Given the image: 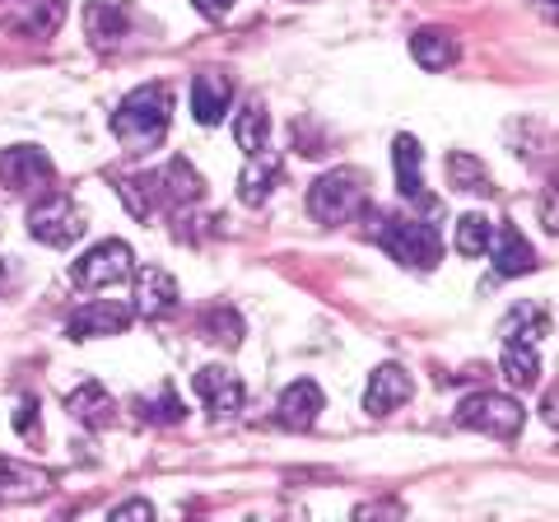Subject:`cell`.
Segmentation results:
<instances>
[{"label":"cell","instance_id":"obj_18","mask_svg":"<svg viewBox=\"0 0 559 522\" xmlns=\"http://www.w3.org/2000/svg\"><path fill=\"white\" fill-rule=\"evenodd\" d=\"M280 182V159H266V150L252 154V164L238 173V201L242 205H266V197Z\"/></svg>","mask_w":559,"mask_h":522},{"label":"cell","instance_id":"obj_2","mask_svg":"<svg viewBox=\"0 0 559 522\" xmlns=\"http://www.w3.org/2000/svg\"><path fill=\"white\" fill-rule=\"evenodd\" d=\"M373 238L406 271H433L443 261V238H439L433 224H419V220H378Z\"/></svg>","mask_w":559,"mask_h":522},{"label":"cell","instance_id":"obj_32","mask_svg":"<svg viewBox=\"0 0 559 522\" xmlns=\"http://www.w3.org/2000/svg\"><path fill=\"white\" fill-rule=\"evenodd\" d=\"M33 415H38V402H33V396H24L20 411H14V429H20V434H33Z\"/></svg>","mask_w":559,"mask_h":522},{"label":"cell","instance_id":"obj_14","mask_svg":"<svg viewBox=\"0 0 559 522\" xmlns=\"http://www.w3.org/2000/svg\"><path fill=\"white\" fill-rule=\"evenodd\" d=\"M318 415H322V388L312 378H299V382H289L285 392H280V406H275V420L285 425V429H312L318 425Z\"/></svg>","mask_w":559,"mask_h":522},{"label":"cell","instance_id":"obj_11","mask_svg":"<svg viewBox=\"0 0 559 522\" xmlns=\"http://www.w3.org/2000/svg\"><path fill=\"white\" fill-rule=\"evenodd\" d=\"M178 281L164 271V266H145L135 275V304H131V312H140V318H150V322H164V318H173L178 312Z\"/></svg>","mask_w":559,"mask_h":522},{"label":"cell","instance_id":"obj_23","mask_svg":"<svg viewBox=\"0 0 559 522\" xmlns=\"http://www.w3.org/2000/svg\"><path fill=\"white\" fill-rule=\"evenodd\" d=\"M499 369H503V382H509V388H536L540 359H536V351H532L527 341H503Z\"/></svg>","mask_w":559,"mask_h":522},{"label":"cell","instance_id":"obj_26","mask_svg":"<svg viewBox=\"0 0 559 522\" xmlns=\"http://www.w3.org/2000/svg\"><path fill=\"white\" fill-rule=\"evenodd\" d=\"M131 411L140 415V420H145V425H178L182 420V415H187V406H182V396L178 392H173L168 388V382H164V388H159V396H135V402H131Z\"/></svg>","mask_w":559,"mask_h":522},{"label":"cell","instance_id":"obj_25","mask_svg":"<svg viewBox=\"0 0 559 522\" xmlns=\"http://www.w3.org/2000/svg\"><path fill=\"white\" fill-rule=\"evenodd\" d=\"M47 490V476L33 472V466H20V462H0V503L10 499H33Z\"/></svg>","mask_w":559,"mask_h":522},{"label":"cell","instance_id":"obj_8","mask_svg":"<svg viewBox=\"0 0 559 522\" xmlns=\"http://www.w3.org/2000/svg\"><path fill=\"white\" fill-rule=\"evenodd\" d=\"M66 24V0H0V28L14 38H51Z\"/></svg>","mask_w":559,"mask_h":522},{"label":"cell","instance_id":"obj_21","mask_svg":"<svg viewBox=\"0 0 559 522\" xmlns=\"http://www.w3.org/2000/svg\"><path fill=\"white\" fill-rule=\"evenodd\" d=\"M448 182H452V191H466V197H489V191H495V182H489V168L476 159V154H466V150L448 154Z\"/></svg>","mask_w":559,"mask_h":522},{"label":"cell","instance_id":"obj_13","mask_svg":"<svg viewBox=\"0 0 559 522\" xmlns=\"http://www.w3.org/2000/svg\"><path fill=\"white\" fill-rule=\"evenodd\" d=\"M415 396V382H411V373L406 369H396V364H382V369H373V378H369V392H364V411L373 415H392L396 406H406Z\"/></svg>","mask_w":559,"mask_h":522},{"label":"cell","instance_id":"obj_5","mask_svg":"<svg viewBox=\"0 0 559 522\" xmlns=\"http://www.w3.org/2000/svg\"><path fill=\"white\" fill-rule=\"evenodd\" d=\"M28 234L38 242H47V248H70V242L84 234V215L66 191L47 187L43 201H33V211H28Z\"/></svg>","mask_w":559,"mask_h":522},{"label":"cell","instance_id":"obj_16","mask_svg":"<svg viewBox=\"0 0 559 522\" xmlns=\"http://www.w3.org/2000/svg\"><path fill=\"white\" fill-rule=\"evenodd\" d=\"M127 24H131L127 0H90V10H84V33H90L98 51H112L127 38Z\"/></svg>","mask_w":559,"mask_h":522},{"label":"cell","instance_id":"obj_33","mask_svg":"<svg viewBox=\"0 0 559 522\" xmlns=\"http://www.w3.org/2000/svg\"><path fill=\"white\" fill-rule=\"evenodd\" d=\"M540 224H546V234H555V229H559V224H555V197L540 201Z\"/></svg>","mask_w":559,"mask_h":522},{"label":"cell","instance_id":"obj_9","mask_svg":"<svg viewBox=\"0 0 559 522\" xmlns=\"http://www.w3.org/2000/svg\"><path fill=\"white\" fill-rule=\"evenodd\" d=\"M191 388H197L201 406L210 411V420H234V415L242 411V402H248V388H242L238 373H229L224 364H205V369H197Z\"/></svg>","mask_w":559,"mask_h":522},{"label":"cell","instance_id":"obj_7","mask_svg":"<svg viewBox=\"0 0 559 522\" xmlns=\"http://www.w3.org/2000/svg\"><path fill=\"white\" fill-rule=\"evenodd\" d=\"M57 182V164L47 159V150L38 145H10L0 150V187L14 197H38Z\"/></svg>","mask_w":559,"mask_h":522},{"label":"cell","instance_id":"obj_1","mask_svg":"<svg viewBox=\"0 0 559 522\" xmlns=\"http://www.w3.org/2000/svg\"><path fill=\"white\" fill-rule=\"evenodd\" d=\"M168 121H173V98L164 84H140V90H131L127 98L117 103L112 112V135L121 145H127L131 154H145L154 150L168 135Z\"/></svg>","mask_w":559,"mask_h":522},{"label":"cell","instance_id":"obj_3","mask_svg":"<svg viewBox=\"0 0 559 522\" xmlns=\"http://www.w3.org/2000/svg\"><path fill=\"white\" fill-rule=\"evenodd\" d=\"M364 205H369V191H364V178L359 173H349V168H331L322 173L318 182H312L308 191V211L318 224H349L355 215H364Z\"/></svg>","mask_w":559,"mask_h":522},{"label":"cell","instance_id":"obj_20","mask_svg":"<svg viewBox=\"0 0 559 522\" xmlns=\"http://www.w3.org/2000/svg\"><path fill=\"white\" fill-rule=\"evenodd\" d=\"M411 57L425 66V71H448V66L457 61V38L443 28H419L411 38Z\"/></svg>","mask_w":559,"mask_h":522},{"label":"cell","instance_id":"obj_19","mask_svg":"<svg viewBox=\"0 0 559 522\" xmlns=\"http://www.w3.org/2000/svg\"><path fill=\"white\" fill-rule=\"evenodd\" d=\"M495 271L499 275H527L532 266H536V252H532V242L522 238L518 229H509V224H503V229H495Z\"/></svg>","mask_w":559,"mask_h":522},{"label":"cell","instance_id":"obj_22","mask_svg":"<svg viewBox=\"0 0 559 522\" xmlns=\"http://www.w3.org/2000/svg\"><path fill=\"white\" fill-rule=\"evenodd\" d=\"M419 141L415 135H396V145H392V164H396V187H401V197L406 201H419L425 197V178H419Z\"/></svg>","mask_w":559,"mask_h":522},{"label":"cell","instance_id":"obj_30","mask_svg":"<svg viewBox=\"0 0 559 522\" xmlns=\"http://www.w3.org/2000/svg\"><path fill=\"white\" fill-rule=\"evenodd\" d=\"M108 518H112V522H121V518H154V503H145V499H127V503H117Z\"/></svg>","mask_w":559,"mask_h":522},{"label":"cell","instance_id":"obj_10","mask_svg":"<svg viewBox=\"0 0 559 522\" xmlns=\"http://www.w3.org/2000/svg\"><path fill=\"white\" fill-rule=\"evenodd\" d=\"M145 182H150V197H154V211H182V205H191V201H201V191H205V182H201V173L191 168L187 159H173V164H164L159 173H145Z\"/></svg>","mask_w":559,"mask_h":522},{"label":"cell","instance_id":"obj_6","mask_svg":"<svg viewBox=\"0 0 559 522\" xmlns=\"http://www.w3.org/2000/svg\"><path fill=\"white\" fill-rule=\"evenodd\" d=\"M131 275H135V257L121 238L98 242V248H90L75 266H70V281H75L80 289H112L121 281H131Z\"/></svg>","mask_w":559,"mask_h":522},{"label":"cell","instance_id":"obj_4","mask_svg":"<svg viewBox=\"0 0 559 522\" xmlns=\"http://www.w3.org/2000/svg\"><path fill=\"white\" fill-rule=\"evenodd\" d=\"M527 420V411H522L513 396L503 392H471L466 402L457 406V425L462 429H476V434H489V439H513Z\"/></svg>","mask_w":559,"mask_h":522},{"label":"cell","instance_id":"obj_27","mask_svg":"<svg viewBox=\"0 0 559 522\" xmlns=\"http://www.w3.org/2000/svg\"><path fill=\"white\" fill-rule=\"evenodd\" d=\"M201 336L215 341V345H229V351H234V345L242 341V318H238L229 304H210L201 312Z\"/></svg>","mask_w":559,"mask_h":522},{"label":"cell","instance_id":"obj_17","mask_svg":"<svg viewBox=\"0 0 559 522\" xmlns=\"http://www.w3.org/2000/svg\"><path fill=\"white\" fill-rule=\"evenodd\" d=\"M66 411L75 415L80 425H90V429H108V425H117V402L108 396V388L103 382H80L75 392L66 396Z\"/></svg>","mask_w":559,"mask_h":522},{"label":"cell","instance_id":"obj_34","mask_svg":"<svg viewBox=\"0 0 559 522\" xmlns=\"http://www.w3.org/2000/svg\"><path fill=\"white\" fill-rule=\"evenodd\" d=\"M540 420H546V425H555V420H559V415H555V392L546 396V406H540Z\"/></svg>","mask_w":559,"mask_h":522},{"label":"cell","instance_id":"obj_28","mask_svg":"<svg viewBox=\"0 0 559 522\" xmlns=\"http://www.w3.org/2000/svg\"><path fill=\"white\" fill-rule=\"evenodd\" d=\"M489 238H495V224L471 211V215L457 220V238H452V242H457L462 257H485L489 252Z\"/></svg>","mask_w":559,"mask_h":522},{"label":"cell","instance_id":"obj_35","mask_svg":"<svg viewBox=\"0 0 559 522\" xmlns=\"http://www.w3.org/2000/svg\"><path fill=\"white\" fill-rule=\"evenodd\" d=\"M540 14H546V20H555V0H540Z\"/></svg>","mask_w":559,"mask_h":522},{"label":"cell","instance_id":"obj_29","mask_svg":"<svg viewBox=\"0 0 559 522\" xmlns=\"http://www.w3.org/2000/svg\"><path fill=\"white\" fill-rule=\"evenodd\" d=\"M540 332H546V312H540V308H513L509 322L499 327L503 341H536Z\"/></svg>","mask_w":559,"mask_h":522},{"label":"cell","instance_id":"obj_12","mask_svg":"<svg viewBox=\"0 0 559 522\" xmlns=\"http://www.w3.org/2000/svg\"><path fill=\"white\" fill-rule=\"evenodd\" d=\"M135 312L127 304H117V299H94V304H84L75 318H70L66 327V336L70 341H94V336H117V332H127Z\"/></svg>","mask_w":559,"mask_h":522},{"label":"cell","instance_id":"obj_31","mask_svg":"<svg viewBox=\"0 0 559 522\" xmlns=\"http://www.w3.org/2000/svg\"><path fill=\"white\" fill-rule=\"evenodd\" d=\"M191 5H197L201 14L210 24H219V20H229V10H234V0H191Z\"/></svg>","mask_w":559,"mask_h":522},{"label":"cell","instance_id":"obj_15","mask_svg":"<svg viewBox=\"0 0 559 522\" xmlns=\"http://www.w3.org/2000/svg\"><path fill=\"white\" fill-rule=\"evenodd\" d=\"M229 103H234V80L224 71H201L197 80H191V112H197L201 127H215V121H224Z\"/></svg>","mask_w":559,"mask_h":522},{"label":"cell","instance_id":"obj_24","mask_svg":"<svg viewBox=\"0 0 559 522\" xmlns=\"http://www.w3.org/2000/svg\"><path fill=\"white\" fill-rule=\"evenodd\" d=\"M266 135H271L266 108H261V103H248V108L234 117V141H238V150H248V159H252V154L266 150Z\"/></svg>","mask_w":559,"mask_h":522}]
</instances>
